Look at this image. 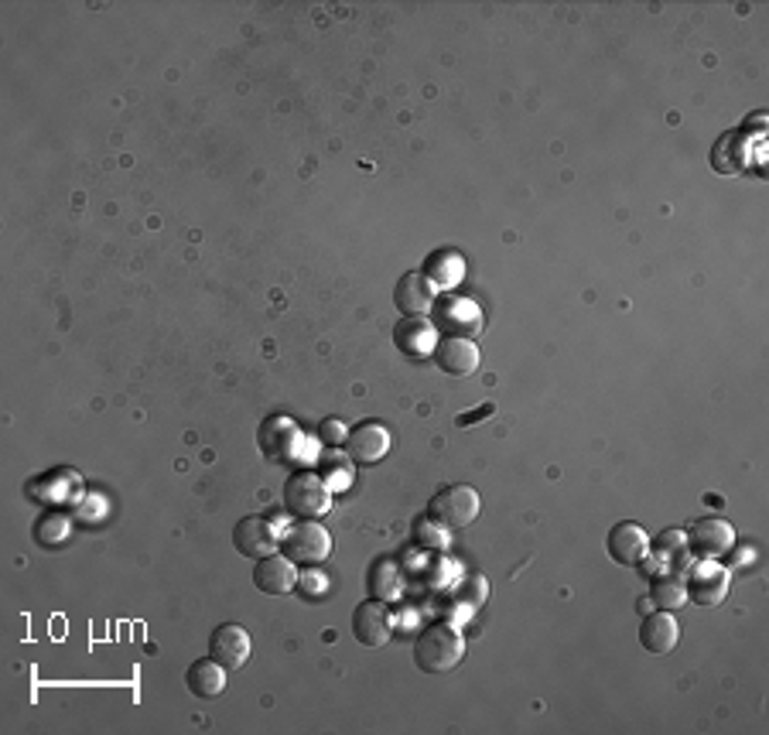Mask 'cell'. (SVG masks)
I'll return each mask as SVG.
<instances>
[{
	"label": "cell",
	"mask_w": 769,
	"mask_h": 735,
	"mask_svg": "<svg viewBox=\"0 0 769 735\" xmlns=\"http://www.w3.org/2000/svg\"><path fill=\"white\" fill-rule=\"evenodd\" d=\"M233 547L240 550L243 558L257 562V558L274 555V550L281 547V537H278V527L270 524L267 517L250 514V517H243V520L233 527Z\"/></svg>",
	"instance_id": "cell-7"
},
{
	"label": "cell",
	"mask_w": 769,
	"mask_h": 735,
	"mask_svg": "<svg viewBox=\"0 0 769 735\" xmlns=\"http://www.w3.org/2000/svg\"><path fill=\"white\" fill-rule=\"evenodd\" d=\"M466 657V639L459 636L456 626L448 623H431L418 639H415V660L425 674H448L456 671Z\"/></svg>",
	"instance_id": "cell-1"
},
{
	"label": "cell",
	"mask_w": 769,
	"mask_h": 735,
	"mask_svg": "<svg viewBox=\"0 0 769 735\" xmlns=\"http://www.w3.org/2000/svg\"><path fill=\"white\" fill-rule=\"evenodd\" d=\"M435 318L431 326L445 336H459V339H476L482 332V311L472 298L462 295H445L435 301Z\"/></svg>",
	"instance_id": "cell-5"
},
{
	"label": "cell",
	"mask_w": 769,
	"mask_h": 735,
	"mask_svg": "<svg viewBox=\"0 0 769 735\" xmlns=\"http://www.w3.org/2000/svg\"><path fill=\"white\" fill-rule=\"evenodd\" d=\"M462 274H466V260H462L459 254H451V250L431 254V260H428V278H431L435 288H438V285H441V288L459 285Z\"/></svg>",
	"instance_id": "cell-20"
},
{
	"label": "cell",
	"mask_w": 769,
	"mask_h": 735,
	"mask_svg": "<svg viewBox=\"0 0 769 735\" xmlns=\"http://www.w3.org/2000/svg\"><path fill=\"white\" fill-rule=\"evenodd\" d=\"M650 599L660 606V609H667V613H673V609H681L685 603H688V585L681 582V578H657L653 582V588H650Z\"/></svg>",
	"instance_id": "cell-21"
},
{
	"label": "cell",
	"mask_w": 769,
	"mask_h": 735,
	"mask_svg": "<svg viewBox=\"0 0 769 735\" xmlns=\"http://www.w3.org/2000/svg\"><path fill=\"white\" fill-rule=\"evenodd\" d=\"M284 507L301 520H319L332 510V489L322 476L314 473H294L284 483Z\"/></svg>",
	"instance_id": "cell-3"
},
{
	"label": "cell",
	"mask_w": 769,
	"mask_h": 735,
	"mask_svg": "<svg viewBox=\"0 0 769 735\" xmlns=\"http://www.w3.org/2000/svg\"><path fill=\"white\" fill-rule=\"evenodd\" d=\"M677 639H681V626H677V619L667 613V609H657L643 619L640 626V643H643V650L650 654H670L677 647Z\"/></svg>",
	"instance_id": "cell-17"
},
{
	"label": "cell",
	"mask_w": 769,
	"mask_h": 735,
	"mask_svg": "<svg viewBox=\"0 0 769 735\" xmlns=\"http://www.w3.org/2000/svg\"><path fill=\"white\" fill-rule=\"evenodd\" d=\"M260 451L267 455V463H301V448H304V435L298 431V425L291 418H267L260 425Z\"/></svg>",
	"instance_id": "cell-6"
},
{
	"label": "cell",
	"mask_w": 769,
	"mask_h": 735,
	"mask_svg": "<svg viewBox=\"0 0 769 735\" xmlns=\"http://www.w3.org/2000/svg\"><path fill=\"white\" fill-rule=\"evenodd\" d=\"M250 650H253V643H250V633L237 623H222L216 626L212 639H209V654L212 660H219L226 671H240L247 660H250Z\"/></svg>",
	"instance_id": "cell-10"
},
{
	"label": "cell",
	"mask_w": 769,
	"mask_h": 735,
	"mask_svg": "<svg viewBox=\"0 0 769 735\" xmlns=\"http://www.w3.org/2000/svg\"><path fill=\"white\" fill-rule=\"evenodd\" d=\"M322 585H326V578H322V575H304V578H301V592L314 595V599H319V595L326 592Z\"/></svg>",
	"instance_id": "cell-25"
},
{
	"label": "cell",
	"mask_w": 769,
	"mask_h": 735,
	"mask_svg": "<svg viewBox=\"0 0 769 735\" xmlns=\"http://www.w3.org/2000/svg\"><path fill=\"white\" fill-rule=\"evenodd\" d=\"M479 517V493L472 486H441L428 503V520L441 530H466Z\"/></svg>",
	"instance_id": "cell-2"
},
{
	"label": "cell",
	"mask_w": 769,
	"mask_h": 735,
	"mask_svg": "<svg viewBox=\"0 0 769 735\" xmlns=\"http://www.w3.org/2000/svg\"><path fill=\"white\" fill-rule=\"evenodd\" d=\"M438 329L431 326V318L425 315H403L397 326H393V342L403 356H411V359H425L435 352L438 346Z\"/></svg>",
	"instance_id": "cell-13"
},
{
	"label": "cell",
	"mask_w": 769,
	"mask_h": 735,
	"mask_svg": "<svg viewBox=\"0 0 769 735\" xmlns=\"http://www.w3.org/2000/svg\"><path fill=\"white\" fill-rule=\"evenodd\" d=\"M732 544H736V530L726 520L708 517V520H698L691 530V547L701 558H721Z\"/></svg>",
	"instance_id": "cell-18"
},
{
	"label": "cell",
	"mask_w": 769,
	"mask_h": 735,
	"mask_svg": "<svg viewBox=\"0 0 769 735\" xmlns=\"http://www.w3.org/2000/svg\"><path fill=\"white\" fill-rule=\"evenodd\" d=\"M685 585H688V599H695L698 606H718V603H726V595H729V572L708 562L695 568L691 582Z\"/></svg>",
	"instance_id": "cell-16"
},
{
	"label": "cell",
	"mask_w": 769,
	"mask_h": 735,
	"mask_svg": "<svg viewBox=\"0 0 769 735\" xmlns=\"http://www.w3.org/2000/svg\"><path fill=\"white\" fill-rule=\"evenodd\" d=\"M606 550H609V558L622 568H637L643 558H647V550H650V540H647V530L640 524H616L606 537Z\"/></svg>",
	"instance_id": "cell-12"
},
{
	"label": "cell",
	"mask_w": 769,
	"mask_h": 735,
	"mask_svg": "<svg viewBox=\"0 0 769 735\" xmlns=\"http://www.w3.org/2000/svg\"><path fill=\"white\" fill-rule=\"evenodd\" d=\"M435 301H438V288L421 270H407L393 288V305L403 315H428L435 308Z\"/></svg>",
	"instance_id": "cell-14"
},
{
	"label": "cell",
	"mask_w": 769,
	"mask_h": 735,
	"mask_svg": "<svg viewBox=\"0 0 769 735\" xmlns=\"http://www.w3.org/2000/svg\"><path fill=\"white\" fill-rule=\"evenodd\" d=\"M319 435H322V441L326 445H339V441H346V428H342V421L339 418H329V421H322V428H319Z\"/></svg>",
	"instance_id": "cell-24"
},
{
	"label": "cell",
	"mask_w": 769,
	"mask_h": 735,
	"mask_svg": "<svg viewBox=\"0 0 769 735\" xmlns=\"http://www.w3.org/2000/svg\"><path fill=\"white\" fill-rule=\"evenodd\" d=\"M186 684H189V692L196 695V698H206V702H212V698H219L222 692H226V667L219 664V660H196L189 671H186Z\"/></svg>",
	"instance_id": "cell-19"
},
{
	"label": "cell",
	"mask_w": 769,
	"mask_h": 735,
	"mask_svg": "<svg viewBox=\"0 0 769 735\" xmlns=\"http://www.w3.org/2000/svg\"><path fill=\"white\" fill-rule=\"evenodd\" d=\"M253 585L263 592V595H284L298 585V568L294 562H288L284 555H267V558H257L253 565Z\"/></svg>",
	"instance_id": "cell-15"
},
{
	"label": "cell",
	"mask_w": 769,
	"mask_h": 735,
	"mask_svg": "<svg viewBox=\"0 0 769 735\" xmlns=\"http://www.w3.org/2000/svg\"><path fill=\"white\" fill-rule=\"evenodd\" d=\"M352 458L349 455H342V451H326L322 455V479L329 483V489L336 486V489H346L349 486V479H352Z\"/></svg>",
	"instance_id": "cell-22"
},
{
	"label": "cell",
	"mask_w": 769,
	"mask_h": 735,
	"mask_svg": "<svg viewBox=\"0 0 769 735\" xmlns=\"http://www.w3.org/2000/svg\"><path fill=\"white\" fill-rule=\"evenodd\" d=\"M370 588H373L377 599H393V595H397L400 575H397V568H393L387 558H380V562L373 565V572H370Z\"/></svg>",
	"instance_id": "cell-23"
},
{
	"label": "cell",
	"mask_w": 769,
	"mask_h": 735,
	"mask_svg": "<svg viewBox=\"0 0 769 735\" xmlns=\"http://www.w3.org/2000/svg\"><path fill=\"white\" fill-rule=\"evenodd\" d=\"M281 555L294 565H322L332 555V534L319 520H301L281 537Z\"/></svg>",
	"instance_id": "cell-4"
},
{
	"label": "cell",
	"mask_w": 769,
	"mask_h": 735,
	"mask_svg": "<svg viewBox=\"0 0 769 735\" xmlns=\"http://www.w3.org/2000/svg\"><path fill=\"white\" fill-rule=\"evenodd\" d=\"M393 633V616L390 606L383 599H370V603H359L352 609V636L356 643L363 647H383Z\"/></svg>",
	"instance_id": "cell-8"
},
{
	"label": "cell",
	"mask_w": 769,
	"mask_h": 735,
	"mask_svg": "<svg viewBox=\"0 0 769 735\" xmlns=\"http://www.w3.org/2000/svg\"><path fill=\"white\" fill-rule=\"evenodd\" d=\"M435 362L438 370L448 377H472L479 370V346L472 339H459V336H441V342L435 346Z\"/></svg>",
	"instance_id": "cell-11"
},
{
	"label": "cell",
	"mask_w": 769,
	"mask_h": 735,
	"mask_svg": "<svg viewBox=\"0 0 769 735\" xmlns=\"http://www.w3.org/2000/svg\"><path fill=\"white\" fill-rule=\"evenodd\" d=\"M390 451V431L380 421H363L346 435V455L356 466H377Z\"/></svg>",
	"instance_id": "cell-9"
}]
</instances>
